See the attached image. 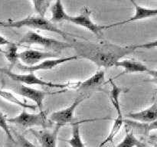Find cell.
Instances as JSON below:
<instances>
[{
    "mask_svg": "<svg viewBox=\"0 0 157 147\" xmlns=\"http://www.w3.org/2000/svg\"><path fill=\"white\" fill-rule=\"evenodd\" d=\"M71 43L78 58L88 60L98 67L104 68L114 67L116 63L122 60L126 55L133 53L137 49H150L156 46V41L127 46H121L106 41L97 43L73 40Z\"/></svg>",
    "mask_w": 157,
    "mask_h": 147,
    "instance_id": "6da1fadb",
    "label": "cell"
},
{
    "mask_svg": "<svg viewBox=\"0 0 157 147\" xmlns=\"http://www.w3.org/2000/svg\"><path fill=\"white\" fill-rule=\"evenodd\" d=\"M0 27L16 28L25 27L34 29V30L53 32L57 35H61L67 40L69 39L68 37L70 36V34L58 28L55 24L51 22L50 20L47 19L46 18L39 17L38 15L28 16L26 18H22V19L17 20V21H2Z\"/></svg>",
    "mask_w": 157,
    "mask_h": 147,
    "instance_id": "7a4b0ae2",
    "label": "cell"
},
{
    "mask_svg": "<svg viewBox=\"0 0 157 147\" xmlns=\"http://www.w3.org/2000/svg\"><path fill=\"white\" fill-rule=\"evenodd\" d=\"M36 44L41 47L48 49L49 52L58 54L61 51L68 47H71V44L64 41H61L55 38H48L43 36L34 31H29L25 34L20 41L18 44Z\"/></svg>",
    "mask_w": 157,
    "mask_h": 147,
    "instance_id": "3957f363",
    "label": "cell"
},
{
    "mask_svg": "<svg viewBox=\"0 0 157 147\" xmlns=\"http://www.w3.org/2000/svg\"><path fill=\"white\" fill-rule=\"evenodd\" d=\"M0 72L9 77L14 82L25 84V85L29 86V87L32 85H38L42 86V87L64 90L67 87H71L72 85V83L55 84V83L45 81L38 77L35 73H32V72H28L27 74H16L12 72L10 69L2 68V67H0Z\"/></svg>",
    "mask_w": 157,
    "mask_h": 147,
    "instance_id": "277c9868",
    "label": "cell"
},
{
    "mask_svg": "<svg viewBox=\"0 0 157 147\" xmlns=\"http://www.w3.org/2000/svg\"><path fill=\"white\" fill-rule=\"evenodd\" d=\"M8 123L18 125L23 128L40 126L45 129L50 126L47 120V113L44 110L38 113H30L26 111V110H23L17 116L9 118Z\"/></svg>",
    "mask_w": 157,
    "mask_h": 147,
    "instance_id": "5b68a950",
    "label": "cell"
},
{
    "mask_svg": "<svg viewBox=\"0 0 157 147\" xmlns=\"http://www.w3.org/2000/svg\"><path fill=\"white\" fill-rule=\"evenodd\" d=\"M87 98V96L80 95L69 107L62 109V110H57V111L54 112L49 116L50 120L55 124V130H53L55 133L58 134L60 129L62 128L63 126H66L67 124L71 123L72 120H73L74 115H75V110Z\"/></svg>",
    "mask_w": 157,
    "mask_h": 147,
    "instance_id": "8992f818",
    "label": "cell"
},
{
    "mask_svg": "<svg viewBox=\"0 0 157 147\" xmlns=\"http://www.w3.org/2000/svg\"><path fill=\"white\" fill-rule=\"evenodd\" d=\"M10 88L14 93H16L22 97L28 98L35 103V106L39 109L40 111L43 110V102H44V100L45 99L46 96L67 91V89H64V90H61L56 93H49V92L38 90V89H35L29 86H26L25 84L16 82L14 83L13 84H11Z\"/></svg>",
    "mask_w": 157,
    "mask_h": 147,
    "instance_id": "52a82bcc",
    "label": "cell"
},
{
    "mask_svg": "<svg viewBox=\"0 0 157 147\" xmlns=\"http://www.w3.org/2000/svg\"><path fill=\"white\" fill-rule=\"evenodd\" d=\"M90 16H91V11L88 9V7L85 6L81 9L78 15H75V16L71 15L67 21L84 28L96 35L98 38L101 39L103 38V31L106 29V24L100 25V24H96L92 21Z\"/></svg>",
    "mask_w": 157,
    "mask_h": 147,
    "instance_id": "ba28073f",
    "label": "cell"
},
{
    "mask_svg": "<svg viewBox=\"0 0 157 147\" xmlns=\"http://www.w3.org/2000/svg\"><path fill=\"white\" fill-rule=\"evenodd\" d=\"M78 57L76 55L74 56H69L65 57V58H51V59L45 60V61H42V62L39 63V64H36L34 66H25L21 63H17V67L20 70L23 72H32V73H35L36 71H40V70H53L55 67L61 65V64H64L68 61H75V60L78 59Z\"/></svg>",
    "mask_w": 157,
    "mask_h": 147,
    "instance_id": "9c48e42d",
    "label": "cell"
},
{
    "mask_svg": "<svg viewBox=\"0 0 157 147\" xmlns=\"http://www.w3.org/2000/svg\"><path fill=\"white\" fill-rule=\"evenodd\" d=\"M18 60L21 61L23 65L30 67L36 65L45 60L58 58V54L34 49H28L18 53Z\"/></svg>",
    "mask_w": 157,
    "mask_h": 147,
    "instance_id": "30bf717a",
    "label": "cell"
},
{
    "mask_svg": "<svg viewBox=\"0 0 157 147\" xmlns=\"http://www.w3.org/2000/svg\"><path fill=\"white\" fill-rule=\"evenodd\" d=\"M130 2L133 5L135 8L134 15L132 17L129 18L128 19L124 20V21H119V22L113 23L110 24H106V29L110 28L116 27V26L122 25V24H129V23L134 22V21H140V20L147 19V18H155L157 15V9H150V8L143 7V6L138 5L136 2L130 1Z\"/></svg>",
    "mask_w": 157,
    "mask_h": 147,
    "instance_id": "8fae6325",
    "label": "cell"
},
{
    "mask_svg": "<svg viewBox=\"0 0 157 147\" xmlns=\"http://www.w3.org/2000/svg\"><path fill=\"white\" fill-rule=\"evenodd\" d=\"M115 67H122L124 69V71L122 72L121 75L126 74H135V73H147L150 75H153V77L156 76V70H151L149 68L146 64L144 63L140 62V61H135V60H130V59H125V60H121L116 63L114 65ZM118 76V77H119Z\"/></svg>",
    "mask_w": 157,
    "mask_h": 147,
    "instance_id": "7c38bea8",
    "label": "cell"
},
{
    "mask_svg": "<svg viewBox=\"0 0 157 147\" xmlns=\"http://www.w3.org/2000/svg\"><path fill=\"white\" fill-rule=\"evenodd\" d=\"M127 117L144 123H153L156 122L157 103L156 100L149 107L141 111L132 112L127 114Z\"/></svg>",
    "mask_w": 157,
    "mask_h": 147,
    "instance_id": "4fadbf2b",
    "label": "cell"
},
{
    "mask_svg": "<svg viewBox=\"0 0 157 147\" xmlns=\"http://www.w3.org/2000/svg\"><path fill=\"white\" fill-rule=\"evenodd\" d=\"M105 81V73L103 70H98L90 77L87 78L85 81H80L78 83H72V87L77 90H90L100 87L103 85Z\"/></svg>",
    "mask_w": 157,
    "mask_h": 147,
    "instance_id": "5bb4252c",
    "label": "cell"
},
{
    "mask_svg": "<svg viewBox=\"0 0 157 147\" xmlns=\"http://www.w3.org/2000/svg\"><path fill=\"white\" fill-rule=\"evenodd\" d=\"M31 133L33 134L39 142L41 147H57L58 134L55 132L48 130H34L31 129Z\"/></svg>",
    "mask_w": 157,
    "mask_h": 147,
    "instance_id": "9a60e30c",
    "label": "cell"
},
{
    "mask_svg": "<svg viewBox=\"0 0 157 147\" xmlns=\"http://www.w3.org/2000/svg\"><path fill=\"white\" fill-rule=\"evenodd\" d=\"M51 13L52 16H51L50 21L55 24L61 21H67L71 16L66 12L64 5L60 0L53 2V5L51 8Z\"/></svg>",
    "mask_w": 157,
    "mask_h": 147,
    "instance_id": "2e32d148",
    "label": "cell"
},
{
    "mask_svg": "<svg viewBox=\"0 0 157 147\" xmlns=\"http://www.w3.org/2000/svg\"><path fill=\"white\" fill-rule=\"evenodd\" d=\"M0 97L2 98L5 100L8 101L9 103L13 104L15 105L18 106L23 110H35L36 109V106L32 105V104H28L26 103L23 102L22 100L17 97L15 95V93L9 91V90H0Z\"/></svg>",
    "mask_w": 157,
    "mask_h": 147,
    "instance_id": "e0dca14e",
    "label": "cell"
},
{
    "mask_svg": "<svg viewBox=\"0 0 157 147\" xmlns=\"http://www.w3.org/2000/svg\"><path fill=\"white\" fill-rule=\"evenodd\" d=\"M72 132L70 139H67L66 142L71 147H85L81 136L80 125L81 122L72 123Z\"/></svg>",
    "mask_w": 157,
    "mask_h": 147,
    "instance_id": "ac0fdd59",
    "label": "cell"
},
{
    "mask_svg": "<svg viewBox=\"0 0 157 147\" xmlns=\"http://www.w3.org/2000/svg\"><path fill=\"white\" fill-rule=\"evenodd\" d=\"M123 124H124V116H123V114L117 115L116 119L113 121V125H112L108 136H107V138L101 142V145H99V147L104 146V145H106V144L108 143V142H112L113 139H114L115 136H116L117 135V133L120 132L121 129L122 128Z\"/></svg>",
    "mask_w": 157,
    "mask_h": 147,
    "instance_id": "d6986e66",
    "label": "cell"
},
{
    "mask_svg": "<svg viewBox=\"0 0 157 147\" xmlns=\"http://www.w3.org/2000/svg\"><path fill=\"white\" fill-rule=\"evenodd\" d=\"M6 60L10 63L11 66L16 65L18 63V44L11 42L10 44L6 45V50L1 51Z\"/></svg>",
    "mask_w": 157,
    "mask_h": 147,
    "instance_id": "ffe728a7",
    "label": "cell"
},
{
    "mask_svg": "<svg viewBox=\"0 0 157 147\" xmlns=\"http://www.w3.org/2000/svg\"><path fill=\"white\" fill-rule=\"evenodd\" d=\"M110 83H111L112 86V89L110 90V101H111V104L113 105V108L117 111V115H121L123 114L122 111H121V103H120V95H121V89L117 85H116L112 81V80H110Z\"/></svg>",
    "mask_w": 157,
    "mask_h": 147,
    "instance_id": "44dd1931",
    "label": "cell"
},
{
    "mask_svg": "<svg viewBox=\"0 0 157 147\" xmlns=\"http://www.w3.org/2000/svg\"><path fill=\"white\" fill-rule=\"evenodd\" d=\"M142 142L131 132H126V136L115 147H143Z\"/></svg>",
    "mask_w": 157,
    "mask_h": 147,
    "instance_id": "7402d4cb",
    "label": "cell"
},
{
    "mask_svg": "<svg viewBox=\"0 0 157 147\" xmlns=\"http://www.w3.org/2000/svg\"><path fill=\"white\" fill-rule=\"evenodd\" d=\"M32 4L34 9L38 14V16L45 18V14L48 9L49 6H51V4L52 2L51 1H38V0H34L31 2Z\"/></svg>",
    "mask_w": 157,
    "mask_h": 147,
    "instance_id": "603a6c76",
    "label": "cell"
},
{
    "mask_svg": "<svg viewBox=\"0 0 157 147\" xmlns=\"http://www.w3.org/2000/svg\"><path fill=\"white\" fill-rule=\"evenodd\" d=\"M0 129H2V130L6 133V134L7 135L8 138H9V139H11V141L15 142V139H14L13 135H12V133H11L10 128H9V126L8 118L6 117V115L1 111H0Z\"/></svg>",
    "mask_w": 157,
    "mask_h": 147,
    "instance_id": "cb8c5ba5",
    "label": "cell"
},
{
    "mask_svg": "<svg viewBox=\"0 0 157 147\" xmlns=\"http://www.w3.org/2000/svg\"><path fill=\"white\" fill-rule=\"evenodd\" d=\"M14 134H15V138H16V142L19 147H36L31 141L26 139L23 135L20 134L15 131H14Z\"/></svg>",
    "mask_w": 157,
    "mask_h": 147,
    "instance_id": "d4e9b609",
    "label": "cell"
},
{
    "mask_svg": "<svg viewBox=\"0 0 157 147\" xmlns=\"http://www.w3.org/2000/svg\"><path fill=\"white\" fill-rule=\"evenodd\" d=\"M10 41L8 39H6L5 37H3L2 35H0V46H6L8 44H10Z\"/></svg>",
    "mask_w": 157,
    "mask_h": 147,
    "instance_id": "484cf974",
    "label": "cell"
},
{
    "mask_svg": "<svg viewBox=\"0 0 157 147\" xmlns=\"http://www.w3.org/2000/svg\"><path fill=\"white\" fill-rule=\"evenodd\" d=\"M2 21H0V25H1V24H2Z\"/></svg>",
    "mask_w": 157,
    "mask_h": 147,
    "instance_id": "4316f807",
    "label": "cell"
}]
</instances>
